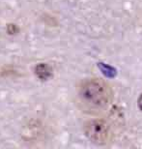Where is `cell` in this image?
<instances>
[{"instance_id": "obj_2", "label": "cell", "mask_w": 142, "mask_h": 149, "mask_svg": "<svg viewBox=\"0 0 142 149\" xmlns=\"http://www.w3.org/2000/svg\"><path fill=\"white\" fill-rule=\"evenodd\" d=\"M83 131L87 139L93 143L103 145L110 139V128L105 121L100 119L87 121L84 124Z\"/></svg>"}, {"instance_id": "obj_3", "label": "cell", "mask_w": 142, "mask_h": 149, "mask_svg": "<svg viewBox=\"0 0 142 149\" xmlns=\"http://www.w3.org/2000/svg\"><path fill=\"white\" fill-rule=\"evenodd\" d=\"M137 105H138V108H139L140 111H142V94L140 95V97L138 98V101H137Z\"/></svg>"}, {"instance_id": "obj_1", "label": "cell", "mask_w": 142, "mask_h": 149, "mask_svg": "<svg viewBox=\"0 0 142 149\" xmlns=\"http://www.w3.org/2000/svg\"><path fill=\"white\" fill-rule=\"evenodd\" d=\"M78 95L82 108L92 112L105 111L112 101L110 86L99 79L84 80L79 86Z\"/></svg>"}]
</instances>
